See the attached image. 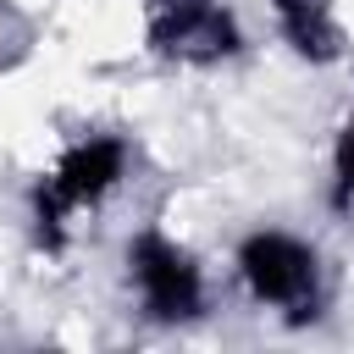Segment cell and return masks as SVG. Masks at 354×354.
I'll return each mask as SVG.
<instances>
[{"label":"cell","mask_w":354,"mask_h":354,"mask_svg":"<svg viewBox=\"0 0 354 354\" xmlns=\"http://www.w3.org/2000/svg\"><path fill=\"white\" fill-rule=\"evenodd\" d=\"M133 144L122 133H77L66 138L28 188V232L44 254H66L127 188Z\"/></svg>","instance_id":"1"},{"label":"cell","mask_w":354,"mask_h":354,"mask_svg":"<svg viewBox=\"0 0 354 354\" xmlns=\"http://www.w3.org/2000/svg\"><path fill=\"white\" fill-rule=\"evenodd\" d=\"M227 271H232V288L243 293V304L288 332L326 321V310L337 299V277H332L326 249L299 227L260 221V227L238 232Z\"/></svg>","instance_id":"2"},{"label":"cell","mask_w":354,"mask_h":354,"mask_svg":"<svg viewBox=\"0 0 354 354\" xmlns=\"http://www.w3.org/2000/svg\"><path fill=\"white\" fill-rule=\"evenodd\" d=\"M122 288L127 304L149 326H194L210 315V266L166 227H138L122 243Z\"/></svg>","instance_id":"3"},{"label":"cell","mask_w":354,"mask_h":354,"mask_svg":"<svg viewBox=\"0 0 354 354\" xmlns=\"http://www.w3.org/2000/svg\"><path fill=\"white\" fill-rule=\"evenodd\" d=\"M138 44L183 72H216L249 55V22L238 0H133Z\"/></svg>","instance_id":"4"},{"label":"cell","mask_w":354,"mask_h":354,"mask_svg":"<svg viewBox=\"0 0 354 354\" xmlns=\"http://www.w3.org/2000/svg\"><path fill=\"white\" fill-rule=\"evenodd\" d=\"M266 17H271L277 44L293 61H304L315 72L348 61V17H343V0H266Z\"/></svg>","instance_id":"5"},{"label":"cell","mask_w":354,"mask_h":354,"mask_svg":"<svg viewBox=\"0 0 354 354\" xmlns=\"http://www.w3.org/2000/svg\"><path fill=\"white\" fill-rule=\"evenodd\" d=\"M326 210L337 221H354V105L343 111L326 144Z\"/></svg>","instance_id":"6"}]
</instances>
